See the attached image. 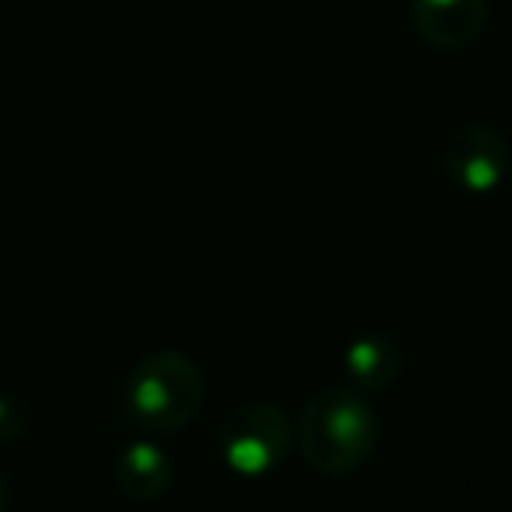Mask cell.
I'll return each mask as SVG.
<instances>
[{
	"mask_svg": "<svg viewBox=\"0 0 512 512\" xmlns=\"http://www.w3.org/2000/svg\"><path fill=\"white\" fill-rule=\"evenodd\" d=\"M379 442V414L369 393L330 386L309 397L299 418V453L323 477H348L372 460Z\"/></svg>",
	"mask_w": 512,
	"mask_h": 512,
	"instance_id": "cell-1",
	"label": "cell"
},
{
	"mask_svg": "<svg viewBox=\"0 0 512 512\" xmlns=\"http://www.w3.org/2000/svg\"><path fill=\"white\" fill-rule=\"evenodd\" d=\"M221 460L235 477L260 481L288 460L292 425L271 400H246L221 425Z\"/></svg>",
	"mask_w": 512,
	"mask_h": 512,
	"instance_id": "cell-3",
	"label": "cell"
},
{
	"mask_svg": "<svg viewBox=\"0 0 512 512\" xmlns=\"http://www.w3.org/2000/svg\"><path fill=\"white\" fill-rule=\"evenodd\" d=\"M411 25L432 50H467L488 29V0H411Z\"/></svg>",
	"mask_w": 512,
	"mask_h": 512,
	"instance_id": "cell-5",
	"label": "cell"
},
{
	"mask_svg": "<svg viewBox=\"0 0 512 512\" xmlns=\"http://www.w3.org/2000/svg\"><path fill=\"white\" fill-rule=\"evenodd\" d=\"M32 425V414L29 407L22 404L18 397H11V393H0V439H18V435H25Z\"/></svg>",
	"mask_w": 512,
	"mask_h": 512,
	"instance_id": "cell-8",
	"label": "cell"
},
{
	"mask_svg": "<svg viewBox=\"0 0 512 512\" xmlns=\"http://www.w3.org/2000/svg\"><path fill=\"white\" fill-rule=\"evenodd\" d=\"M442 165H446V176L453 179L463 193L484 197V193H495L498 186L509 179L512 151H509V141H505L498 130L474 123V127H463L449 137Z\"/></svg>",
	"mask_w": 512,
	"mask_h": 512,
	"instance_id": "cell-4",
	"label": "cell"
},
{
	"mask_svg": "<svg viewBox=\"0 0 512 512\" xmlns=\"http://www.w3.org/2000/svg\"><path fill=\"white\" fill-rule=\"evenodd\" d=\"M116 488L123 491L134 502H155L165 491L172 488V477H176V463L169 460L158 442L151 439H137L127 442L123 453L116 456Z\"/></svg>",
	"mask_w": 512,
	"mask_h": 512,
	"instance_id": "cell-6",
	"label": "cell"
},
{
	"mask_svg": "<svg viewBox=\"0 0 512 512\" xmlns=\"http://www.w3.org/2000/svg\"><path fill=\"white\" fill-rule=\"evenodd\" d=\"M344 372L358 393H379L400 376V344L390 334H362L344 348Z\"/></svg>",
	"mask_w": 512,
	"mask_h": 512,
	"instance_id": "cell-7",
	"label": "cell"
},
{
	"mask_svg": "<svg viewBox=\"0 0 512 512\" xmlns=\"http://www.w3.org/2000/svg\"><path fill=\"white\" fill-rule=\"evenodd\" d=\"M11 509V495H8V481H4V474H0V512Z\"/></svg>",
	"mask_w": 512,
	"mask_h": 512,
	"instance_id": "cell-9",
	"label": "cell"
},
{
	"mask_svg": "<svg viewBox=\"0 0 512 512\" xmlns=\"http://www.w3.org/2000/svg\"><path fill=\"white\" fill-rule=\"evenodd\" d=\"M123 400H127L130 421L144 432H183L204 407V376L183 351H151L130 369Z\"/></svg>",
	"mask_w": 512,
	"mask_h": 512,
	"instance_id": "cell-2",
	"label": "cell"
}]
</instances>
